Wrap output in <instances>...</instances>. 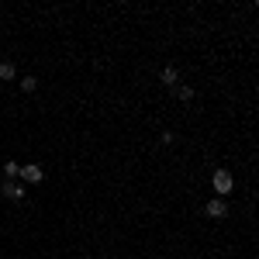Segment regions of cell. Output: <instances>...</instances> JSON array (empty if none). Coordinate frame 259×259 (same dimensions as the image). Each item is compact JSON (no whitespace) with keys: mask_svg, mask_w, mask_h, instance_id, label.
I'll use <instances>...</instances> for the list:
<instances>
[{"mask_svg":"<svg viewBox=\"0 0 259 259\" xmlns=\"http://www.w3.org/2000/svg\"><path fill=\"white\" fill-rule=\"evenodd\" d=\"M211 183H214V194H228V190H232V173H228V169H218Z\"/></svg>","mask_w":259,"mask_h":259,"instance_id":"obj_1","label":"cell"},{"mask_svg":"<svg viewBox=\"0 0 259 259\" xmlns=\"http://www.w3.org/2000/svg\"><path fill=\"white\" fill-rule=\"evenodd\" d=\"M21 180L38 183V180H45V169H42V166H35V163H28V166H21Z\"/></svg>","mask_w":259,"mask_h":259,"instance_id":"obj_2","label":"cell"},{"mask_svg":"<svg viewBox=\"0 0 259 259\" xmlns=\"http://www.w3.org/2000/svg\"><path fill=\"white\" fill-rule=\"evenodd\" d=\"M204 214H207V218H225V214H228V204L221 201V197H214V201H207Z\"/></svg>","mask_w":259,"mask_h":259,"instance_id":"obj_3","label":"cell"},{"mask_svg":"<svg viewBox=\"0 0 259 259\" xmlns=\"http://www.w3.org/2000/svg\"><path fill=\"white\" fill-rule=\"evenodd\" d=\"M0 194H4L7 201H21V197H24V187H21V183H14V180H7L4 187H0Z\"/></svg>","mask_w":259,"mask_h":259,"instance_id":"obj_4","label":"cell"},{"mask_svg":"<svg viewBox=\"0 0 259 259\" xmlns=\"http://www.w3.org/2000/svg\"><path fill=\"white\" fill-rule=\"evenodd\" d=\"M0 80H4V83L18 80V66L14 62H0Z\"/></svg>","mask_w":259,"mask_h":259,"instance_id":"obj_5","label":"cell"},{"mask_svg":"<svg viewBox=\"0 0 259 259\" xmlns=\"http://www.w3.org/2000/svg\"><path fill=\"white\" fill-rule=\"evenodd\" d=\"M159 80H163L166 87H176V80H180V76H176V69H173V66H166V69L159 73Z\"/></svg>","mask_w":259,"mask_h":259,"instance_id":"obj_6","label":"cell"},{"mask_svg":"<svg viewBox=\"0 0 259 259\" xmlns=\"http://www.w3.org/2000/svg\"><path fill=\"white\" fill-rule=\"evenodd\" d=\"M4 176H7V180H18V176H21V166H18L14 159H11V163H4Z\"/></svg>","mask_w":259,"mask_h":259,"instance_id":"obj_7","label":"cell"},{"mask_svg":"<svg viewBox=\"0 0 259 259\" xmlns=\"http://www.w3.org/2000/svg\"><path fill=\"white\" fill-rule=\"evenodd\" d=\"M173 90H176V97H180V100H194V87H180V83H176Z\"/></svg>","mask_w":259,"mask_h":259,"instance_id":"obj_8","label":"cell"},{"mask_svg":"<svg viewBox=\"0 0 259 259\" xmlns=\"http://www.w3.org/2000/svg\"><path fill=\"white\" fill-rule=\"evenodd\" d=\"M21 90H24V93H35V90H38V80H35V76H24V80H21Z\"/></svg>","mask_w":259,"mask_h":259,"instance_id":"obj_9","label":"cell"}]
</instances>
